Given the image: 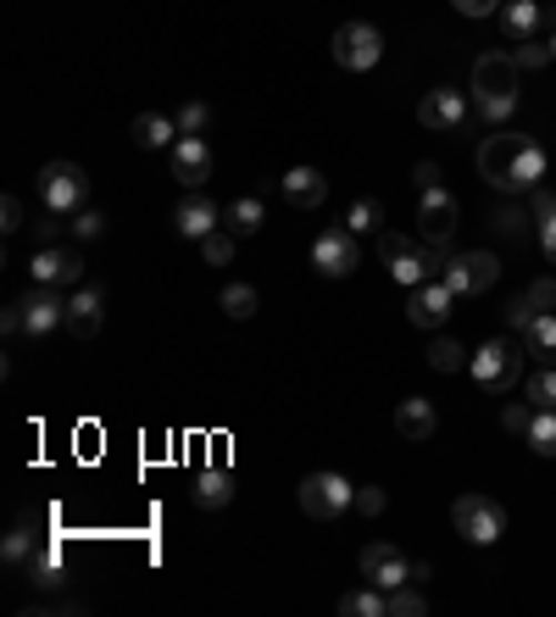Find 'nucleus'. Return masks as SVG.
Wrapping results in <instances>:
<instances>
[{"instance_id": "nucleus-34", "label": "nucleus", "mask_w": 556, "mask_h": 617, "mask_svg": "<svg viewBox=\"0 0 556 617\" xmlns=\"http://www.w3.org/2000/svg\"><path fill=\"white\" fill-rule=\"evenodd\" d=\"M40 545H34V534H29V523H18L7 539H0V556H7V567H29V556H34Z\"/></svg>"}, {"instance_id": "nucleus-10", "label": "nucleus", "mask_w": 556, "mask_h": 617, "mask_svg": "<svg viewBox=\"0 0 556 617\" xmlns=\"http://www.w3.org/2000/svg\"><path fill=\"white\" fill-rule=\"evenodd\" d=\"M439 279H445L456 295H484V290H495L501 262H495L489 251H467V256H451V262L439 267Z\"/></svg>"}, {"instance_id": "nucleus-1", "label": "nucleus", "mask_w": 556, "mask_h": 617, "mask_svg": "<svg viewBox=\"0 0 556 617\" xmlns=\"http://www.w3.org/2000/svg\"><path fill=\"white\" fill-rule=\"evenodd\" d=\"M478 173H484L495 190H534V184L545 179V151H539L528 134L501 129V134H489V140L478 145Z\"/></svg>"}, {"instance_id": "nucleus-4", "label": "nucleus", "mask_w": 556, "mask_h": 617, "mask_svg": "<svg viewBox=\"0 0 556 617\" xmlns=\"http://www.w3.org/2000/svg\"><path fill=\"white\" fill-rule=\"evenodd\" d=\"M523 356H528V351H517L512 340H484V345L467 356V373H473L484 390L506 395V390L523 378Z\"/></svg>"}, {"instance_id": "nucleus-52", "label": "nucleus", "mask_w": 556, "mask_h": 617, "mask_svg": "<svg viewBox=\"0 0 556 617\" xmlns=\"http://www.w3.org/2000/svg\"><path fill=\"white\" fill-rule=\"evenodd\" d=\"M550 51H556V34H550Z\"/></svg>"}, {"instance_id": "nucleus-45", "label": "nucleus", "mask_w": 556, "mask_h": 617, "mask_svg": "<svg viewBox=\"0 0 556 617\" xmlns=\"http://www.w3.org/2000/svg\"><path fill=\"white\" fill-rule=\"evenodd\" d=\"M451 7L462 12V18H489V12H501L506 0H451Z\"/></svg>"}, {"instance_id": "nucleus-13", "label": "nucleus", "mask_w": 556, "mask_h": 617, "mask_svg": "<svg viewBox=\"0 0 556 617\" xmlns=\"http://www.w3.org/2000/svg\"><path fill=\"white\" fill-rule=\"evenodd\" d=\"M312 267H317L323 279L356 273V240H351V229H323V234L312 240Z\"/></svg>"}, {"instance_id": "nucleus-5", "label": "nucleus", "mask_w": 556, "mask_h": 617, "mask_svg": "<svg viewBox=\"0 0 556 617\" xmlns=\"http://www.w3.org/2000/svg\"><path fill=\"white\" fill-rule=\"evenodd\" d=\"M295 500H301V512H306V517L328 523V517H345V512H351L356 484H345L340 473H306V478H301V489H295Z\"/></svg>"}, {"instance_id": "nucleus-31", "label": "nucleus", "mask_w": 556, "mask_h": 617, "mask_svg": "<svg viewBox=\"0 0 556 617\" xmlns=\"http://www.w3.org/2000/svg\"><path fill=\"white\" fill-rule=\"evenodd\" d=\"M378 223H384V206H378L373 195L351 201V212H345V229H351V234H378Z\"/></svg>"}, {"instance_id": "nucleus-17", "label": "nucleus", "mask_w": 556, "mask_h": 617, "mask_svg": "<svg viewBox=\"0 0 556 617\" xmlns=\"http://www.w3.org/2000/svg\"><path fill=\"white\" fill-rule=\"evenodd\" d=\"M68 323V301L51 290V284H34V295L23 301V328L40 340V334H51V328H62Z\"/></svg>"}, {"instance_id": "nucleus-47", "label": "nucleus", "mask_w": 556, "mask_h": 617, "mask_svg": "<svg viewBox=\"0 0 556 617\" xmlns=\"http://www.w3.org/2000/svg\"><path fill=\"white\" fill-rule=\"evenodd\" d=\"M412 184H417V195H423V190H439V168H434V162H417V168H412Z\"/></svg>"}, {"instance_id": "nucleus-41", "label": "nucleus", "mask_w": 556, "mask_h": 617, "mask_svg": "<svg viewBox=\"0 0 556 617\" xmlns=\"http://www.w3.org/2000/svg\"><path fill=\"white\" fill-rule=\"evenodd\" d=\"M62 229H73V223H68V212H51V206H46V218L34 223L40 245H57V240H62Z\"/></svg>"}, {"instance_id": "nucleus-25", "label": "nucleus", "mask_w": 556, "mask_h": 617, "mask_svg": "<svg viewBox=\"0 0 556 617\" xmlns=\"http://www.w3.org/2000/svg\"><path fill=\"white\" fill-rule=\"evenodd\" d=\"M173 134H179V123H168L162 112H140L134 118V145H145V151H173L179 145Z\"/></svg>"}, {"instance_id": "nucleus-40", "label": "nucleus", "mask_w": 556, "mask_h": 617, "mask_svg": "<svg viewBox=\"0 0 556 617\" xmlns=\"http://www.w3.org/2000/svg\"><path fill=\"white\" fill-rule=\"evenodd\" d=\"M73 234H79V240H101V234H107V218H101L95 206H84V212H73Z\"/></svg>"}, {"instance_id": "nucleus-3", "label": "nucleus", "mask_w": 556, "mask_h": 617, "mask_svg": "<svg viewBox=\"0 0 556 617\" xmlns=\"http://www.w3.org/2000/svg\"><path fill=\"white\" fill-rule=\"evenodd\" d=\"M378 256L390 262V273H395V284H423V279H434V267H445V256L434 251V245H412L406 234H390V229H378Z\"/></svg>"}, {"instance_id": "nucleus-48", "label": "nucleus", "mask_w": 556, "mask_h": 617, "mask_svg": "<svg viewBox=\"0 0 556 617\" xmlns=\"http://www.w3.org/2000/svg\"><path fill=\"white\" fill-rule=\"evenodd\" d=\"M534 317H539V312H528L523 301H512V306H506V328H512V334H523V328H528Z\"/></svg>"}, {"instance_id": "nucleus-11", "label": "nucleus", "mask_w": 556, "mask_h": 617, "mask_svg": "<svg viewBox=\"0 0 556 617\" xmlns=\"http://www.w3.org/2000/svg\"><path fill=\"white\" fill-rule=\"evenodd\" d=\"M356 562H362V578H367V584H378L384 595H390L395 584H412V562H406V556H401L390 539L362 545V556H356Z\"/></svg>"}, {"instance_id": "nucleus-8", "label": "nucleus", "mask_w": 556, "mask_h": 617, "mask_svg": "<svg viewBox=\"0 0 556 617\" xmlns=\"http://www.w3.org/2000/svg\"><path fill=\"white\" fill-rule=\"evenodd\" d=\"M456 218H462V206H456L451 190H423V201H417V240L445 256L451 234H456Z\"/></svg>"}, {"instance_id": "nucleus-26", "label": "nucleus", "mask_w": 556, "mask_h": 617, "mask_svg": "<svg viewBox=\"0 0 556 617\" xmlns=\"http://www.w3.org/2000/svg\"><path fill=\"white\" fill-rule=\"evenodd\" d=\"M340 611L345 617H390V595L378 584H362V589H345L340 595Z\"/></svg>"}, {"instance_id": "nucleus-14", "label": "nucleus", "mask_w": 556, "mask_h": 617, "mask_svg": "<svg viewBox=\"0 0 556 617\" xmlns=\"http://www.w3.org/2000/svg\"><path fill=\"white\" fill-rule=\"evenodd\" d=\"M29 273H34V284H51V290H79V284H84V262H79V251H62V245L34 251Z\"/></svg>"}, {"instance_id": "nucleus-21", "label": "nucleus", "mask_w": 556, "mask_h": 617, "mask_svg": "<svg viewBox=\"0 0 556 617\" xmlns=\"http://www.w3.org/2000/svg\"><path fill=\"white\" fill-rule=\"evenodd\" d=\"M434 428H439V412H434V401H423V395H406V401L395 406V434H401V439H434Z\"/></svg>"}, {"instance_id": "nucleus-28", "label": "nucleus", "mask_w": 556, "mask_h": 617, "mask_svg": "<svg viewBox=\"0 0 556 617\" xmlns=\"http://www.w3.org/2000/svg\"><path fill=\"white\" fill-rule=\"evenodd\" d=\"M229 234H256L262 223H267V212H262V201L256 195H240V201H229Z\"/></svg>"}, {"instance_id": "nucleus-46", "label": "nucleus", "mask_w": 556, "mask_h": 617, "mask_svg": "<svg viewBox=\"0 0 556 617\" xmlns=\"http://www.w3.org/2000/svg\"><path fill=\"white\" fill-rule=\"evenodd\" d=\"M0 218H7L0 229H7V234H18V229H23V201H18V195H7V201H0Z\"/></svg>"}, {"instance_id": "nucleus-12", "label": "nucleus", "mask_w": 556, "mask_h": 617, "mask_svg": "<svg viewBox=\"0 0 556 617\" xmlns=\"http://www.w3.org/2000/svg\"><path fill=\"white\" fill-rule=\"evenodd\" d=\"M451 301H456V290H451L445 279H423V284L406 290V317H412L417 328H439V323L451 317Z\"/></svg>"}, {"instance_id": "nucleus-33", "label": "nucleus", "mask_w": 556, "mask_h": 617, "mask_svg": "<svg viewBox=\"0 0 556 617\" xmlns=\"http://www.w3.org/2000/svg\"><path fill=\"white\" fill-rule=\"evenodd\" d=\"M423 611H428L423 584H395L390 589V617H423Z\"/></svg>"}, {"instance_id": "nucleus-30", "label": "nucleus", "mask_w": 556, "mask_h": 617, "mask_svg": "<svg viewBox=\"0 0 556 617\" xmlns=\"http://www.w3.org/2000/svg\"><path fill=\"white\" fill-rule=\"evenodd\" d=\"M23 573H29L40 589H57V584H62V556H57L51 545H40V550L29 556V567H23Z\"/></svg>"}, {"instance_id": "nucleus-2", "label": "nucleus", "mask_w": 556, "mask_h": 617, "mask_svg": "<svg viewBox=\"0 0 556 617\" xmlns=\"http://www.w3.org/2000/svg\"><path fill=\"white\" fill-rule=\"evenodd\" d=\"M517 57L512 51H484L478 62H473V107H478V118L484 123H506L512 112H517Z\"/></svg>"}, {"instance_id": "nucleus-18", "label": "nucleus", "mask_w": 556, "mask_h": 617, "mask_svg": "<svg viewBox=\"0 0 556 617\" xmlns=\"http://www.w3.org/2000/svg\"><path fill=\"white\" fill-rule=\"evenodd\" d=\"M101 312H107V290H101V284H79V290L68 295V328H73L79 340H95V334H101Z\"/></svg>"}, {"instance_id": "nucleus-9", "label": "nucleus", "mask_w": 556, "mask_h": 617, "mask_svg": "<svg viewBox=\"0 0 556 617\" xmlns=\"http://www.w3.org/2000/svg\"><path fill=\"white\" fill-rule=\"evenodd\" d=\"M378 57H384V34L373 23H340L334 29V62L345 73H367V68H378Z\"/></svg>"}, {"instance_id": "nucleus-16", "label": "nucleus", "mask_w": 556, "mask_h": 617, "mask_svg": "<svg viewBox=\"0 0 556 617\" xmlns=\"http://www.w3.org/2000/svg\"><path fill=\"white\" fill-rule=\"evenodd\" d=\"M417 123L423 129H462L467 123V95L462 90H428L423 101H417Z\"/></svg>"}, {"instance_id": "nucleus-22", "label": "nucleus", "mask_w": 556, "mask_h": 617, "mask_svg": "<svg viewBox=\"0 0 556 617\" xmlns=\"http://www.w3.org/2000/svg\"><path fill=\"white\" fill-rule=\"evenodd\" d=\"M190 495H195V506H201V512H223V506L234 500V478H229L223 467H201V473H195V484H190Z\"/></svg>"}, {"instance_id": "nucleus-39", "label": "nucleus", "mask_w": 556, "mask_h": 617, "mask_svg": "<svg viewBox=\"0 0 556 617\" xmlns=\"http://www.w3.org/2000/svg\"><path fill=\"white\" fill-rule=\"evenodd\" d=\"M173 123H179V134H201V129L212 123V107H206V101H184Z\"/></svg>"}, {"instance_id": "nucleus-49", "label": "nucleus", "mask_w": 556, "mask_h": 617, "mask_svg": "<svg viewBox=\"0 0 556 617\" xmlns=\"http://www.w3.org/2000/svg\"><path fill=\"white\" fill-rule=\"evenodd\" d=\"M495 229H501V234H523V212H517V206H501V212H495Z\"/></svg>"}, {"instance_id": "nucleus-23", "label": "nucleus", "mask_w": 556, "mask_h": 617, "mask_svg": "<svg viewBox=\"0 0 556 617\" xmlns=\"http://www.w3.org/2000/svg\"><path fill=\"white\" fill-rule=\"evenodd\" d=\"M495 18H501V34L523 45V40H534V29H539V18H545V12H539V0H506V7H501Z\"/></svg>"}, {"instance_id": "nucleus-29", "label": "nucleus", "mask_w": 556, "mask_h": 617, "mask_svg": "<svg viewBox=\"0 0 556 617\" xmlns=\"http://www.w3.org/2000/svg\"><path fill=\"white\" fill-rule=\"evenodd\" d=\"M539 456H556V406H534V423H528V434H523Z\"/></svg>"}, {"instance_id": "nucleus-36", "label": "nucleus", "mask_w": 556, "mask_h": 617, "mask_svg": "<svg viewBox=\"0 0 556 617\" xmlns=\"http://www.w3.org/2000/svg\"><path fill=\"white\" fill-rule=\"evenodd\" d=\"M512 57H517V68H523V73H539L545 62H556V51H550V40H545V45H539V40H523V45H517Z\"/></svg>"}, {"instance_id": "nucleus-6", "label": "nucleus", "mask_w": 556, "mask_h": 617, "mask_svg": "<svg viewBox=\"0 0 556 617\" xmlns=\"http://www.w3.org/2000/svg\"><path fill=\"white\" fill-rule=\"evenodd\" d=\"M451 523H456L462 539H473V545H495V539L506 534V506L489 500V495H456Z\"/></svg>"}, {"instance_id": "nucleus-44", "label": "nucleus", "mask_w": 556, "mask_h": 617, "mask_svg": "<svg viewBox=\"0 0 556 617\" xmlns=\"http://www.w3.org/2000/svg\"><path fill=\"white\" fill-rule=\"evenodd\" d=\"M351 512L378 517V512H384V489H378V484H362V489H356V500H351Z\"/></svg>"}, {"instance_id": "nucleus-38", "label": "nucleus", "mask_w": 556, "mask_h": 617, "mask_svg": "<svg viewBox=\"0 0 556 617\" xmlns=\"http://www.w3.org/2000/svg\"><path fill=\"white\" fill-rule=\"evenodd\" d=\"M517 301H523L528 312H556V279H534Z\"/></svg>"}, {"instance_id": "nucleus-24", "label": "nucleus", "mask_w": 556, "mask_h": 617, "mask_svg": "<svg viewBox=\"0 0 556 617\" xmlns=\"http://www.w3.org/2000/svg\"><path fill=\"white\" fill-rule=\"evenodd\" d=\"M523 351H528L539 367H556V317H550V312H539V317L523 328Z\"/></svg>"}, {"instance_id": "nucleus-20", "label": "nucleus", "mask_w": 556, "mask_h": 617, "mask_svg": "<svg viewBox=\"0 0 556 617\" xmlns=\"http://www.w3.org/2000/svg\"><path fill=\"white\" fill-rule=\"evenodd\" d=\"M218 223H223V212H218L206 195H195V190H190V195L179 201V212H173V229H179L184 240H206V234H218Z\"/></svg>"}, {"instance_id": "nucleus-7", "label": "nucleus", "mask_w": 556, "mask_h": 617, "mask_svg": "<svg viewBox=\"0 0 556 617\" xmlns=\"http://www.w3.org/2000/svg\"><path fill=\"white\" fill-rule=\"evenodd\" d=\"M84 195H90V179H84V168L79 162H46V173H40V201L51 206V212H84Z\"/></svg>"}, {"instance_id": "nucleus-51", "label": "nucleus", "mask_w": 556, "mask_h": 617, "mask_svg": "<svg viewBox=\"0 0 556 617\" xmlns=\"http://www.w3.org/2000/svg\"><path fill=\"white\" fill-rule=\"evenodd\" d=\"M0 328H7V334H18V328H23V306H7V317H0Z\"/></svg>"}, {"instance_id": "nucleus-43", "label": "nucleus", "mask_w": 556, "mask_h": 617, "mask_svg": "<svg viewBox=\"0 0 556 617\" xmlns=\"http://www.w3.org/2000/svg\"><path fill=\"white\" fill-rule=\"evenodd\" d=\"M528 218H534V223H545V218H556V190H545V184H534V190H528Z\"/></svg>"}, {"instance_id": "nucleus-27", "label": "nucleus", "mask_w": 556, "mask_h": 617, "mask_svg": "<svg viewBox=\"0 0 556 617\" xmlns=\"http://www.w3.org/2000/svg\"><path fill=\"white\" fill-rule=\"evenodd\" d=\"M218 306H223L234 323H245V317H256V312H262V295H256V284H240V279H234V284H223Z\"/></svg>"}, {"instance_id": "nucleus-32", "label": "nucleus", "mask_w": 556, "mask_h": 617, "mask_svg": "<svg viewBox=\"0 0 556 617\" xmlns=\"http://www.w3.org/2000/svg\"><path fill=\"white\" fill-rule=\"evenodd\" d=\"M428 367H434V373H462V367H467V351H462L456 340L434 334V345H428Z\"/></svg>"}, {"instance_id": "nucleus-15", "label": "nucleus", "mask_w": 556, "mask_h": 617, "mask_svg": "<svg viewBox=\"0 0 556 617\" xmlns=\"http://www.w3.org/2000/svg\"><path fill=\"white\" fill-rule=\"evenodd\" d=\"M168 156H173V179H179L184 190H201V184L212 179V145H206L201 134H179V145H173Z\"/></svg>"}, {"instance_id": "nucleus-50", "label": "nucleus", "mask_w": 556, "mask_h": 617, "mask_svg": "<svg viewBox=\"0 0 556 617\" xmlns=\"http://www.w3.org/2000/svg\"><path fill=\"white\" fill-rule=\"evenodd\" d=\"M539 245H545V262L556 267V218H545V223H539Z\"/></svg>"}, {"instance_id": "nucleus-19", "label": "nucleus", "mask_w": 556, "mask_h": 617, "mask_svg": "<svg viewBox=\"0 0 556 617\" xmlns=\"http://www.w3.org/2000/svg\"><path fill=\"white\" fill-rule=\"evenodd\" d=\"M279 190H284V201H290L295 212H312V206L328 201V179H323L317 168H290V173L279 179Z\"/></svg>"}, {"instance_id": "nucleus-42", "label": "nucleus", "mask_w": 556, "mask_h": 617, "mask_svg": "<svg viewBox=\"0 0 556 617\" xmlns=\"http://www.w3.org/2000/svg\"><path fill=\"white\" fill-rule=\"evenodd\" d=\"M528 423H534V406H523V401H506V406H501V428L528 434Z\"/></svg>"}, {"instance_id": "nucleus-37", "label": "nucleus", "mask_w": 556, "mask_h": 617, "mask_svg": "<svg viewBox=\"0 0 556 617\" xmlns=\"http://www.w3.org/2000/svg\"><path fill=\"white\" fill-rule=\"evenodd\" d=\"M201 256H206V267H229V262H234V234H223V229L206 234V240H201Z\"/></svg>"}, {"instance_id": "nucleus-35", "label": "nucleus", "mask_w": 556, "mask_h": 617, "mask_svg": "<svg viewBox=\"0 0 556 617\" xmlns=\"http://www.w3.org/2000/svg\"><path fill=\"white\" fill-rule=\"evenodd\" d=\"M523 401L528 406H556V367H534L528 384H523Z\"/></svg>"}]
</instances>
